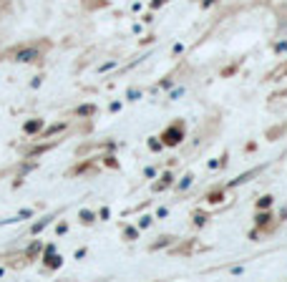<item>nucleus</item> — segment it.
Returning a JSON list of instances; mask_svg holds the SVG:
<instances>
[{
  "instance_id": "obj_1",
  "label": "nucleus",
  "mask_w": 287,
  "mask_h": 282,
  "mask_svg": "<svg viewBox=\"0 0 287 282\" xmlns=\"http://www.w3.org/2000/svg\"><path fill=\"white\" fill-rule=\"evenodd\" d=\"M182 139H184V129H182V126H174V129H167V131H164L162 144H164V146H177Z\"/></svg>"
},
{
  "instance_id": "obj_2",
  "label": "nucleus",
  "mask_w": 287,
  "mask_h": 282,
  "mask_svg": "<svg viewBox=\"0 0 287 282\" xmlns=\"http://www.w3.org/2000/svg\"><path fill=\"white\" fill-rule=\"evenodd\" d=\"M38 56H41L38 48H23V51L16 53V61H18V63H31V61H36Z\"/></svg>"
},
{
  "instance_id": "obj_3",
  "label": "nucleus",
  "mask_w": 287,
  "mask_h": 282,
  "mask_svg": "<svg viewBox=\"0 0 287 282\" xmlns=\"http://www.w3.org/2000/svg\"><path fill=\"white\" fill-rule=\"evenodd\" d=\"M23 129H26V134H36V131H41V129H43V121H41V119H36V121H28Z\"/></svg>"
},
{
  "instance_id": "obj_4",
  "label": "nucleus",
  "mask_w": 287,
  "mask_h": 282,
  "mask_svg": "<svg viewBox=\"0 0 287 282\" xmlns=\"http://www.w3.org/2000/svg\"><path fill=\"white\" fill-rule=\"evenodd\" d=\"M172 181H174V176H172V174H164V176H162V181H159V184H154V192H162V189H167Z\"/></svg>"
},
{
  "instance_id": "obj_5",
  "label": "nucleus",
  "mask_w": 287,
  "mask_h": 282,
  "mask_svg": "<svg viewBox=\"0 0 287 282\" xmlns=\"http://www.w3.org/2000/svg\"><path fill=\"white\" fill-rule=\"evenodd\" d=\"M93 111H96V109H93V104H91V106H78V109H76V114H78V116H88V114H93Z\"/></svg>"
},
{
  "instance_id": "obj_6",
  "label": "nucleus",
  "mask_w": 287,
  "mask_h": 282,
  "mask_svg": "<svg viewBox=\"0 0 287 282\" xmlns=\"http://www.w3.org/2000/svg\"><path fill=\"white\" fill-rule=\"evenodd\" d=\"M269 219H272V214H267V212H264V209H262V212H259V214H257V224H259V227H262V224H267V222H269Z\"/></svg>"
},
{
  "instance_id": "obj_7",
  "label": "nucleus",
  "mask_w": 287,
  "mask_h": 282,
  "mask_svg": "<svg viewBox=\"0 0 287 282\" xmlns=\"http://www.w3.org/2000/svg\"><path fill=\"white\" fill-rule=\"evenodd\" d=\"M267 207H272V197H262L257 202V209H267Z\"/></svg>"
},
{
  "instance_id": "obj_8",
  "label": "nucleus",
  "mask_w": 287,
  "mask_h": 282,
  "mask_svg": "<svg viewBox=\"0 0 287 282\" xmlns=\"http://www.w3.org/2000/svg\"><path fill=\"white\" fill-rule=\"evenodd\" d=\"M48 222H51V217H46V219H41L38 224H33V229H31V232H33V234H38V232H41V229H43V227H46Z\"/></svg>"
},
{
  "instance_id": "obj_9",
  "label": "nucleus",
  "mask_w": 287,
  "mask_h": 282,
  "mask_svg": "<svg viewBox=\"0 0 287 282\" xmlns=\"http://www.w3.org/2000/svg\"><path fill=\"white\" fill-rule=\"evenodd\" d=\"M63 129H66V124H56V126L46 129V136H51V134H58V131H63Z\"/></svg>"
},
{
  "instance_id": "obj_10",
  "label": "nucleus",
  "mask_w": 287,
  "mask_h": 282,
  "mask_svg": "<svg viewBox=\"0 0 287 282\" xmlns=\"http://www.w3.org/2000/svg\"><path fill=\"white\" fill-rule=\"evenodd\" d=\"M192 179H194V176H192V174H187V176H182V181H179L177 186H179V189H187V186L192 184Z\"/></svg>"
},
{
  "instance_id": "obj_11",
  "label": "nucleus",
  "mask_w": 287,
  "mask_h": 282,
  "mask_svg": "<svg viewBox=\"0 0 287 282\" xmlns=\"http://www.w3.org/2000/svg\"><path fill=\"white\" fill-rule=\"evenodd\" d=\"M207 202H209V204H219V202H222V194H219V192H217V194H209Z\"/></svg>"
},
{
  "instance_id": "obj_12",
  "label": "nucleus",
  "mask_w": 287,
  "mask_h": 282,
  "mask_svg": "<svg viewBox=\"0 0 287 282\" xmlns=\"http://www.w3.org/2000/svg\"><path fill=\"white\" fill-rule=\"evenodd\" d=\"M81 219H83V222H93V212L83 209V212H81Z\"/></svg>"
},
{
  "instance_id": "obj_13",
  "label": "nucleus",
  "mask_w": 287,
  "mask_h": 282,
  "mask_svg": "<svg viewBox=\"0 0 287 282\" xmlns=\"http://www.w3.org/2000/svg\"><path fill=\"white\" fill-rule=\"evenodd\" d=\"M169 242H172V237H162V239L154 244V249H159V247H164V244H169Z\"/></svg>"
},
{
  "instance_id": "obj_14",
  "label": "nucleus",
  "mask_w": 287,
  "mask_h": 282,
  "mask_svg": "<svg viewBox=\"0 0 287 282\" xmlns=\"http://www.w3.org/2000/svg\"><path fill=\"white\" fill-rule=\"evenodd\" d=\"M152 224V217H141V222H138V227L144 229V227H149Z\"/></svg>"
},
{
  "instance_id": "obj_15",
  "label": "nucleus",
  "mask_w": 287,
  "mask_h": 282,
  "mask_svg": "<svg viewBox=\"0 0 287 282\" xmlns=\"http://www.w3.org/2000/svg\"><path fill=\"white\" fill-rule=\"evenodd\" d=\"M113 66H116V61H106V63L98 68V71H108V68H113Z\"/></svg>"
},
{
  "instance_id": "obj_16",
  "label": "nucleus",
  "mask_w": 287,
  "mask_h": 282,
  "mask_svg": "<svg viewBox=\"0 0 287 282\" xmlns=\"http://www.w3.org/2000/svg\"><path fill=\"white\" fill-rule=\"evenodd\" d=\"M144 174H147V176H152V179H154V176H157V169H152V166H147V169H144Z\"/></svg>"
},
{
  "instance_id": "obj_17",
  "label": "nucleus",
  "mask_w": 287,
  "mask_h": 282,
  "mask_svg": "<svg viewBox=\"0 0 287 282\" xmlns=\"http://www.w3.org/2000/svg\"><path fill=\"white\" fill-rule=\"evenodd\" d=\"M126 237H128V239H136L138 232H136V229H126Z\"/></svg>"
},
{
  "instance_id": "obj_18",
  "label": "nucleus",
  "mask_w": 287,
  "mask_h": 282,
  "mask_svg": "<svg viewBox=\"0 0 287 282\" xmlns=\"http://www.w3.org/2000/svg\"><path fill=\"white\" fill-rule=\"evenodd\" d=\"M138 96H141V93H138V91H128V99H131V101H136V99H138Z\"/></svg>"
},
{
  "instance_id": "obj_19",
  "label": "nucleus",
  "mask_w": 287,
  "mask_h": 282,
  "mask_svg": "<svg viewBox=\"0 0 287 282\" xmlns=\"http://www.w3.org/2000/svg\"><path fill=\"white\" fill-rule=\"evenodd\" d=\"M149 146H152V149L157 151V149H162V141H149Z\"/></svg>"
},
{
  "instance_id": "obj_20",
  "label": "nucleus",
  "mask_w": 287,
  "mask_h": 282,
  "mask_svg": "<svg viewBox=\"0 0 287 282\" xmlns=\"http://www.w3.org/2000/svg\"><path fill=\"white\" fill-rule=\"evenodd\" d=\"M167 0H154V8H159V6H164Z\"/></svg>"
}]
</instances>
